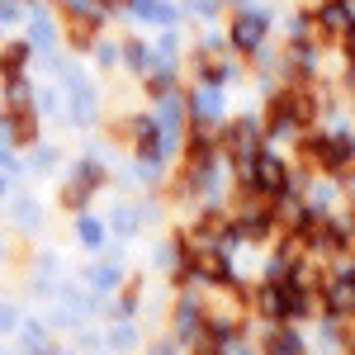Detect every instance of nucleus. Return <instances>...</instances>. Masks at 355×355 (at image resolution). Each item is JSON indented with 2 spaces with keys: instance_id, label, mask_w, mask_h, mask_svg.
Returning <instances> with one entry per match:
<instances>
[{
  "instance_id": "1",
  "label": "nucleus",
  "mask_w": 355,
  "mask_h": 355,
  "mask_svg": "<svg viewBox=\"0 0 355 355\" xmlns=\"http://www.w3.org/2000/svg\"><path fill=\"white\" fill-rule=\"evenodd\" d=\"M261 308L270 313L275 322H284V318H299L303 308H308V289H303L299 279H284V284H266V294H261Z\"/></svg>"
},
{
  "instance_id": "2",
  "label": "nucleus",
  "mask_w": 355,
  "mask_h": 355,
  "mask_svg": "<svg viewBox=\"0 0 355 355\" xmlns=\"http://www.w3.org/2000/svg\"><path fill=\"white\" fill-rule=\"evenodd\" d=\"M261 33H266V19H261V15H242L237 28H232L237 48H256V43H261Z\"/></svg>"
},
{
  "instance_id": "3",
  "label": "nucleus",
  "mask_w": 355,
  "mask_h": 355,
  "mask_svg": "<svg viewBox=\"0 0 355 355\" xmlns=\"http://www.w3.org/2000/svg\"><path fill=\"white\" fill-rule=\"evenodd\" d=\"M351 24V0H327L322 5V28H346Z\"/></svg>"
},
{
  "instance_id": "4",
  "label": "nucleus",
  "mask_w": 355,
  "mask_h": 355,
  "mask_svg": "<svg viewBox=\"0 0 355 355\" xmlns=\"http://www.w3.org/2000/svg\"><path fill=\"white\" fill-rule=\"evenodd\" d=\"M266 351H270V355H303V346H299V336H294V331H270Z\"/></svg>"
},
{
  "instance_id": "5",
  "label": "nucleus",
  "mask_w": 355,
  "mask_h": 355,
  "mask_svg": "<svg viewBox=\"0 0 355 355\" xmlns=\"http://www.w3.org/2000/svg\"><path fill=\"white\" fill-rule=\"evenodd\" d=\"M24 57H28V48H24V43H15V48H10V53H5V67H10V71H15V67H24Z\"/></svg>"
},
{
  "instance_id": "6",
  "label": "nucleus",
  "mask_w": 355,
  "mask_h": 355,
  "mask_svg": "<svg viewBox=\"0 0 355 355\" xmlns=\"http://www.w3.org/2000/svg\"><path fill=\"white\" fill-rule=\"evenodd\" d=\"M81 237H85L90 246H100V223H90V218H85V223H81Z\"/></svg>"
},
{
  "instance_id": "7",
  "label": "nucleus",
  "mask_w": 355,
  "mask_h": 355,
  "mask_svg": "<svg viewBox=\"0 0 355 355\" xmlns=\"http://www.w3.org/2000/svg\"><path fill=\"white\" fill-rule=\"evenodd\" d=\"M128 62H133V67H147V48H142V43H128Z\"/></svg>"
},
{
  "instance_id": "8",
  "label": "nucleus",
  "mask_w": 355,
  "mask_h": 355,
  "mask_svg": "<svg viewBox=\"0 0 355 355\" xmlns=\"http://www.w3.org/2000/svg\"><path fill=\"white\" fill-rule=\"evenodd\" d=\"M90 279H95V284H114V279H119V270H110V266H100V270H90Z\"/></svg>"
}]
</instances>
